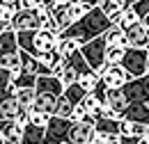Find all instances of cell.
I'll return each instance as SVG.
<instances>
[{
  "instance_id": "obj_1",
  "label": "cell",
  "mask_w": 149,
  "mask_h": 144,
  "mask_svg": "<svg viewBox=\"0 0 149 144\" xmlns=\"http://www.w3.org/2000/svg\"><path fill=\"white\" fill-rule=\"evenodd\" d=\"M110 28V21H108V16L96 7V9H90L85 16L80 18V21H76V23H71L62 35L64 37H74V39H78L80 41V46L83 44H87V41H92V39H96V37H101L106 30Z\"/></svg>"
},
{
  "instance_id": "obj_2",
  "label": "cell",
  "mask_w": 149,
  "mask_h": 144,
  "mask_svg": "<svg viewBox=\"0 0 149 144\" xmlns=\"http://www.w3.org/2000/svg\"><path fill=\"white\" fill-rule=\"evenodd\" d=\"M60 35L62 32H48L44 28L28 30V32H16V44H19V51L32 55V57H41L44 53L57 48Z\"/></svg>"
},
{
  "instance_id": "obj_3",
  "label": "cell",
  "mask_w": 149,
  "mask_h": 144,
  "mask_svg": "<svg viewBox=\"0 0 149 144\" xmlns=\"http://www.w3.org/2000/svg\"><path fill=\"white\" fill-rule=\"evenodd\" d=\"M51 12L46 9V7H39V9H19L14 18H12V23H9V28L14 30V32H28V30H39L41 28V23H44V18L48 16Z\"/></svg>"
},
{
  "instance_id": "obj_4",
  "label": "cell",
  "mask_w": 149,
  "mask_h": 144,
  "mask_svg": "<svg viewBox=\"0 0 149 144\" xmlns=\"http://www.w3.org/2000/svg\"><path fill=\"white\" fill-rule=\"evenodd\" d=\"M124 71L129 73V78H142L145 73H149V53L147 48H126L124 60H122Z\"/></svg>"
},
{
  "instance_id": "obj_5",
  "label": "cell",
  "mask_w": 149,
  "mask_h": 144,
  "mask_svg": "<svg viewBox=\"0 0 149 144\" xmlns=\"http://www.w3.org/2000/svg\"><path fill=\"white\" fill-rule=\"evenodd\" d=\"M106 48H108V44H106L103 35L80 46V55L85 57V62H87V66H90L92 71L99 73L106 66Z\"/></svg>"
},
{
  "instance_id": "obj_6",
  "label": "cell",
  "mask_w": 149,
  "mask_h": 144,
  "mask_svg": "<svg viewBox=\"0 0 149 144\" xmlns=\"http://www.w3.org/2000/svg\"><path fill=\"white\" fill-rule=\"evenodd\" d=\"M94 117H87L85 121H71L69 135H67V144H92L94 140Z\"/></svg>"
},
{
  "instance_id": "obj_7",
  "label": "cell",
  "mask_w": 149,
  "mask_h": 144,
  "mask_svg": "<svg viewBox=\"0 0 149 144\" xmlns=\"http://www.w3.org/2000/svg\"><path fill=\"white\" fill-rule=\"evenodd\" d=\"M124 96L129 103H149V73H145L142 78H133L124 87Z\"/></svg>"
},
{
  "instance_id": "obj_8",
  "label": "cell",
  "mask_w": 149,
  "mask_h": 144,
  "mask_svg": "<svg viewBox=\"0 0 149 144\" xmlns=\"http://www.w3.org/2000/svg\"><path fill=\"white\" fill-rule=\"evenodd\" d=\"M99 75H101V82H103L106 89H122L131 80L129 73L124 71L122 64H106V66L99 71Z\"/></svg>"
},
{
  "instance_id": "obj_9",
  "label": "cell",
  "mask_w": 149,
  "mask_h": 144,
  "mask_svg": "<svg viewBox=\"0 0 149 144\" xmlns=\"http://www.w3.org/2000/svg\"><path fill=\"white\" fill-rule=\"evenodd\" d=\"M71 128V119H60L51 117L46 133H44V144H67V135Z\"/></svg>"
},
{
  "instance_id": "obj_10",
  "label": "cell",
  "mask_w": 149,
  "mask_h": 144,
  "mask_svg": "<svg viewBox=\"0 0 149 144\" xmlns=\"http://www.w3.org/2000/svg\"><path fill=\"white\" fill-rule=\"evenodd\" d=\"M103 108H108L117 119H122L124 110L129 108V101H126L124 91L122 89H108L106 91V103H103Z\"/></svg>"
},
{
  "instance_id": "obj_11",
  "label": "cell",
  "mask_w": 149,
  "mask_h": 144,
  "mask_svg": "<svg viewBox=\"0 0 149 144\" xmlns=\"http://www.w3.org/2000/svg\"><path fill=\"white\" fill-rule=\"evenodd\" d=\"M124 121H133V124H145L149 126V103H129V108L122 114Z\"/></svg>"
},
{
  "instance_id": "obj_12",
  "label": "cell",
  "mask_w": 149,
  "mask_h": 144,
  "mask_svg": "<svg viewBox=\"0 0 149 144\" xmlns=\"http://www.w3.org/2000/svg\"><path fill=\"white\" fill-rule=\"evenodd\" d=\"M35 91L37 94H53V96H62L64 85L60 82L57 75H39L35 82Z\"/></svg>"
},
{
  "instance_id": "obj_13",
  "label": "cell",
  "mask_w": 149,
  "mask_h": 144,
  "mask_svg": "<svg viewBox=\"0 0 149 144\" xmlns=\"http://www.w3.org/2000/svg\"><path fill=\"white\" fill-rule=\"evenodd\" d=\"M21 110H23V108L19 105V101L14 98V94H5V96L0 98V121H2V119L14 121Z\"/></svg>"
},
{
  "instance_id": "obj_14",
  "label": "cell",
  "mask_w": 149,
  "mask_h": 144,
  "mask_svg": "<svg viewBox=\"0 0 149 144\" xmlns=\"http://www.w3.org/2000/svg\"><path fill=\"white\" fill-rule=\"evenodd\" d=\"M0 130H2L7 144H21V142H23V126H19L16 121H7V119H2V121H0Z\"/></svg>"
},
{
  "instance_id": "obj_15",
  "label": "cell",
  "mask_w": 149,
  "mask_h": 144,
  "mask_svg": "<svg viewBox=\"0 0 149 144\" xmlns=\"http://www.w3.org/2000/svg\"><path fill=\"white\" fill-rule=\"evenodd\" d=\"M99 9L108 16L110 25H117V23H119V16H122V12L126 9V2H124V0H106Z\"/></svg>"
},
{
  "instance_id": "obj_16",
  "label": "cell",
  "mask_w": 149,
  "mask_h": 144,
  "mask_svg": "<svg viewBox=\"0 0 149 144\" xmlns=\"http://www.w3.org/2000/svg\"><path fill=\"white\" fill-rule=\"evenodd\" d=\"M96 133H103V135H110V137H119V119H112V117H96L94 121Z\"/></svg>"
},
{
  "instance_id": "obj_17",
  "label": "cell",
  "mask_w": 149,
  "mask_h": 144,
  "mask_svg": "<svg viewBox=\"0 0 149 144\" xmlns=\"http://www.w3.org/2000/svg\"><path fill=\"white\" fill-rule=\"evenodd\" d=\"M57 98H60V96H53V94H37L30 110H39V112L53 114V112H55V105H57Z\"/></svg>"
},
{
  "instance_id": "obj_18",
  "label": "cell",
  "mask_w": 149,
  "mask_h": 144,
  "mask_svg": "<svg viewBox=\"0 0 149 144\" xmlns=\"http://www.w3.org/2000/svg\"><path fill=\"white\" fill-rule=\"evenodd\" d=\"M126 37L131 41V48H147V28L142 23H138L131 30H126Z\"/></svg>"
},
{
  "instance_id": "obj_19",
  "label": "cell",
  "mask_w": 149,
  "mask_h": 144,
  "mask_svg": "<svg viewBox=\"0 0 149 144\" xmlns=\"http://www.w3.org/2000/svg\"><path fill=\"white\" fill-rule=\"evenodd\" d=\"M78 51H80V41H78V39L60 35V41H57V53L62 55V57H69V55L78 53Z\"/></svg>"
},
{
  "instance_id": "obj_20",
  "label": "cell",
  "mask_w": 149,
  "mask_h": 144,
  "mask_svg": "<svg viewBox=\"0 0 149 144\" xmlns=\"http://www.w3.org/2000/svg\"><path fill=\"white\" fill-rule=\"evenodd\" d=\"M76 82L87 91V94H92V91L101 85V75H99L96 71H85V73H80V75H78V80H76Z\"/></svg>"
},
{
  "instance_id": "obj_21",
  "label": "cell",
  "mask_w": 149,
  "mask_h": 144,
  "mask_svg": "<svg viewBox=\"0 0 149 144\" xmlns=\"http://www.w3.org/2000/svg\"><path fill=\"white\" fill-rule=\"evenodd\" d=\"M78 105L85 110L90 117H94V119H96V117L101 114V110H103V103H101V101H99L94 94H85V96H83V101H80Z\"/></svg>"
},
{
  "instance_id": "obj_22",
  "label": "cell",
  "mask_w": 149,
  "mask_h": 144,
  "mask_svg": "<svg viewBox=\"0 0 149 144\" xmlns=\"http://www.w3.org/2000/svg\"><path fill=\"white\" fill-rule=\"evenodd\" d=\"M44 133H46V128L28 124L23 128V144H44Z\"/></svg>"
},
{
  "instance_id": "obj_23",
  "label": "cell",
  "mask_w": 149,
  "mask_h": 144,
  "mask_svg": "<svg viewBox=\"0 0 149 144\" xmlns=\"http://www.w3.org/2000/svg\"><path fill=\"white\" fill-rule=\"evenodd\" d=\"M0 53H19V44H16V32L7 30L5 35H0Z\"/></svg>"
},
{
  "instance_id": "obj_24",
  "label": "cell",
  "mask_w": 149,
  "mask_h": 144,
  "mask_svg": "<svg viewBox=\"0 0 149 144\" xmlns=\"http://www.w3.org/2000/svg\"><path fill=\"white\" fill-rule=\"evenodd\" d=\"M85 94H87V91L83 89V87H80L78 82L69 85V87H64V91H62V96H64V98H67V101H69V103H71L74 108L78 105V103H80V101H83V96H85Z\"/></svg>"
},
{
  "instance_id": "obj_25",
  "label": "cell",
  "mask_w": 149,
  "mask_h": 144,
  "mask_svg": "<svg viewBox=\"0 0 149 144\" xmlns=\"http://www.w3.org/2000/svg\"><path fill=\"white\" fill-rule=\"evenodd\" d=\"M140 23V18H138V14L131 9V7H126L124 12H122V16H119V23H117V28L122 30V32H126V30H131L133 25H138Z\"/></svg>"
},
{
  "instance_id": "obj_26",
  "label": "cell",
  "mask_w": 149,
  "mask_h": 144,
  "mask_svg": "<svg viewBox=\"0 0 149 144\" xmlns=\"http://www.w3.org/2000/svg\"><path fill=\"white\" fill-rule=\"evenodd\" d=\"M35 96H37V91H35V89H16V87H14V98L19 101V105L23 110H30V108H32Z\"/></svg>"
},
{
  "instance_id": "obj_27",
  "label": "cell",
  "mask_w": 149,
  "mask_h": 144,
  "mask_svg": "<svg viewBox=\"0 0 149 144\" xmlns=\"http://www.w3.org/2000/svg\"><path fill=\"white\" fill-rule=\"evenodd\" d=\"M64 60H67V64H69V66H71L78 75H80V73H85V71H92V69L87 66L85 57L80 55V51H78V53H74V55H69V57H64Z\"/></svg>"
},
{
  "instance_id": "obj_28",
  "label": "cell",
  "mask_w": 149,
  "mask_h": 144,
  "mask_svg": "<svg viewBox=\"0 0 149 144\" xmlns=\"http://www.w3.org/2000/svg\"><path fill=\"white\" fill-rule=\"evenodd\" d=\"M57 78H60V82L64 85V87H69V85H74L76 80H78V73L67 64V60H64V64H62V71L57 73Z\"/></svg>"
},
{
  "instance_id": "obj_29",
  "label": "cell",
  "mask_w": 149,
  "mask_h": 144,
  "mask_svg": "<svg viewBox=\"0 0 149 144\" xmlns=\"http://www.w3.org/2000/svg\"><path fill=\"white\" fill-rule=\"evenodd\" d=\"M71 110H74V105L64 98V96H60L57 98V105H55V112H53V117H60V119H69L71 117Z\"/></svg>"
},
{
  "instance_id": "obj_30",
  "label": "cell",
  "mask_w": 149,
  "mask_h": 144,
  "mask_svg": "<svg viewBox=\"0 0 149 144\" xmlns=\"http://www.w3.org/2000/svg\"><path fill=\"white\" fill-rule=\"evenodd\" d=\"M87 12H90V7H87L83 0H80V2H71V5H69V18H71V23L80 21Z\"/></svg>"
},
{
  "instance_id": "obj_31",
  "label": "cell",
  "mask_w": 149,
  "mask_h": 144,
  "mask_svg": "<svg viewBox=\"0 0 149 144\" xmlns=\"http://www.w3.org/2000/svg\"><path fill=\"white\" fill-rule=\"evenodd\" d=\"M124 48H119V46H108L106 48V64H122V60H124Z\"/></svg>"
},
{
  "instance_id": "obj_32",
  "label": "cell",
  "mask_w": 149,
  "mask_h": 144,
  "mask_svg": "<svg viewBox=\"0 0 149 144\" xmlns=\"http://www.w3.org/2000/svg\"><path fill=\"white\" fill-rule=\"evenodd\" d=\"M53 114H46V112H39V110H30V126H39V128H46L48 121H51Z\"/></svg>"
},
{
  "instance_id": "obj_33",
  "label": "cell",
  "mask_w": 149,
  "mask_h": 144,
  "mask_svg": "<svg viewBox=\"0 0 149 144\" xmlns=\"http://www.w3.org/2000/svg\"><path fill=\"white\" fill-rule=\"evenodd\" d=\"M119 37H122V30H119L117 25H110V28L103 32V39H106V44H108V46H115Z\"/></svg>"
},
{
  "instance_id": "obj_34",
  "label": "cell",
  "mask_w": 149,
  "mask_h": 144,
  "mask_svg": "<svg viewBox=\"0 0 149 144\" xmlns=\"http://www.w3.org/2000/svg\"><path fill=\"white\" fill-rule=\"evenodd\" d=\"M131 9L138 14V18H145L149 14V0H138V2H133Z\"/></svg>"
},
{
  "instance_id": "obj_35",
  "label": "cell",
  "mask_w": 149,
  "mask_h": 144,
  "mask_svg": "<svg viewBox=\"0 0 149 144\" xmlns=\"http://www.w3.org/2000/svg\"><path fill=\"white\" fill-rule=\"evenodd\" d=\"M87 117H90V114H87L85 110L80 108V105H76V108L71 110V117H69V119H71V121H85Z\"/></svg>"
},
{
  "instance_id": "obj_36",
  "label": "cell",
  "mask_w": 149,
  "mask_h": 144,
  "mask_svg": "<svg viewBox=\"0 0 149 144\" xmlns=\"http://www.w3.org/2000/svg\"><path fill=\"white\" fill-rule=\"evenodd\" d=\"M21 7L23 9H39V7H44V0H21Z\"/></svg>"
},
{
  "instance_id": "obj_37",
  "label": "cell",
  "mask_w": 149,
  "mask_h": 144,
  "mask_svg": "<svg viewBox=\"0 0 149 144\" xmlns=\"http://www.w3.org/2000/svg\"><path fill=\"white\" fill-rule=\"evenodd\" d=\"M83 2H85V5L90 7V9H96V7H101V5L106 2V0H83Z\"/></svg>"
},
{
  "instance_id": "obj_38",
  "label": "cell",
  "mask_w": 149,
  "mask_h": 144,
  "mask_svg": "<svg viewBox=\"0 0 149 144\" xmlns=\"http://www.w3.org/2000/svg\"><path fill=\"white\" fill-rule=\"evenodd\" d=\"M7 30H12V28H9V23H7V21H0V35H5Z\"/></svg>"
},
{
  "instance_id": "obj_39",
  "label": "cell",
  "mask_w": 149,
  "mask_h": 144,
  "mask_svg": "<svg viewBox=\"0 0 149 144\" xmlns=\"http://www.w3.org/2000/svg\"><path fill=\"white\" fill-rule=\"evenodd\" d=\"M135 144H149V133L145 135V137H138V140H135Z\"/></svg>"
},
{
  "instance_id": "obj_40",
  "label": "cell",
  "mask_w": 149,
  "mask_h": 144,
  "mask_svg": "<svg viewBox=\"0 0 149 144\" xmlns=\"http://www.w3.org/2000/svg\"><path fill=\"white\" fill-rule=\"evenodd\" d=\"M140 23H142V25H145V28H147V30H149V14H147V16H145V18H140Z\"/></svg>"
},
{
  "instance_id": "obj_41",
  "label": "cell",
  "mask_w": 149,
  "mask_h": 144,
  "mask_svg": "<svg viewBox=\"0 0 149 144\" xmlns=\"http://www.w3.org/2000/svg\"><path fill=\"white\" fill-rule=\"evenodd\" d=\"M119 137H122V135H119ZM119 137H117V140H110V142H103V144H119Z\"/></svg>"
},
{
  "instance_id": "obj_42",
  "label": "cell",
  "mask_w": 149,
  "mask_h": 144,
  "mask_svg": "<svg viewBox=\"0 0 149 144\" xmlns=\"http://www.w3.org/2000/svg\"><path fill=\"white\" fill-rule=\"evenodd\" d=\"M0 144H7V140H5V135H2V130H0Z\"/></svg>"
},
{
  "instance_id": "obj_43",
  "label": "cell",
  "mask_w": 149,
  "mask_h": 144,
  "mask_svg": "<svg viewBox=\"0 0 149 144\" xmlns=\"http://www.w3.org/2000/svg\"><path fill=\"white\" fill-rule=\"evenodd\" d=\"M124 2H126V7H131V5H133V2H138V0H124Z\"/></svg>"
},
{
  "instance_id": "obj_44",
  "label": "cell",
  "mask_w": 149,
  "mask_h": 144,
  "mask_svg": "<svg viewBox=\"0 0 149 144\" xmlns=\"http://www.w3.org/2000/svg\"><path fill=\"white\" fill-rule=\"evenodd\" d=\"M147 51H149V30H147Z\"/></svg>"
},
{
  "instance_id": "obj_45",
  "label": "cell",
  "mask_w": 149,
  "mask_h": 144,
  "mask_svg": "<svg viewBox=\"0 0 149 144\" xmlns=\"http://www.w3.org/2000/svg\"><path fill=\"white\" fill-rule=\"evenodd\" d=\"M69 2H80V0H69Z\"/></svg>"
}]
</instances>
